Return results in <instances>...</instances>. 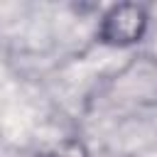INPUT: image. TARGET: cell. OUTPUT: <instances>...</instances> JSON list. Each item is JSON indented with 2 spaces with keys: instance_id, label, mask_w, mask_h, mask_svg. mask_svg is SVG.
Returning <instances> with one entry per match:
<instances>
[{
  "instance_id": "obj_1",
  "label": "cell",
  "mask_w": 157,
  "mask_h": 157,
  "mask_svg": "<svg viewBox=\"0 0 157 157\" xmlns=\"http://www.w3.org/2000/svg\"><path fill=\"white\" fill-rule=\"evenodd\" d=\"M145 10L137 5H118L113 7L101 27V39L108 44H130L135 39H140L142 29H145Z\"/></svg>"
},
{
  "instance_id": "obj_2",
  "label": "cell",
  "mask_w": 157,
  "mask_h": 157,
  "mask_svg": "<svg viewBox=\"0 0 157 157\" xmlns=\"http://www.w3.org/2000/svg\"><path fill=\"white\" fill-rule=\"evenodd\" d=\"M37 157H88V155H86V147H83L81 142L66 140V142H61V145H56V147L37 155Z\"/></svg>"
}]
</instances>
